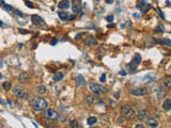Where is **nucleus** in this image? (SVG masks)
I'll list each match as a JSON object with an SVG mask.
<instances>
[{
    "label": "nucleus",
    "instance_id": "obj_18",
    "mask_svg": "<svg viewBox=\"0 0 171 128\" xmlns=\"http://www.w3.org/2000/svg\"><path fill=\"white\" fill-rule=\"evenodd\" d=\"M147 125L149 127H157L158 126V122L155 119L150 118V119H147Z\"/></svg>",
    "mask_w": 171,
    "mask_h": 128
},
{
    "label": "nucleus",
    "instance_id": "obj_23",
    "mask_svg": "<svg viewBox=\"0 0 171 128\" xmlns=\"http://www.w3.org/2000/svg\"><path fill=\"white\" fill-rule=\"evenodd\" d=\"M69 126H70L71 128H78V127H79V124H78V122H77V121H75V120H72V121L70 122Z\"/></svg>",
    "mask_w": 171,
    "mask_h": 128
},
{
    "label": "nucleus",
    "instance_id": "obj_31",
    "mask_svg": "<svg viewBox=\"0 0 171 128\" xmlns=\"http://www.w3.org/2000/svg\"><path fill=\"white\" fill-rule=\"evenodd\" d=\"M157 10H158V12H159V15H160V17H162V18H165V15H164V13L160 11V9H157Z\"/></svg>",
    "mask_w": 171,
    "mask_h": 128
},
{
    "label": "nucleus",
    "instance_id": "obj_5",
    "mask_svg": "<svg viewBox=\"0 0 171 128\" xmlns=\"http://www.w3.org/2000/svg\"><path fill=\"white\" fill-rule=\"evenodd\" d=\"M44 116L47 119V120H50V121H55L59 118V114L58 112L55 111L54 109H46L44 111Z\"/></svg>",
    "mask_w": 171,
    "mask_h": 128
},
{
    "label": "nucleus",
    "instance_id": "obj_36",
    "mask_svg": "<svg viewBox=\"0 0 171 128\" xmlns=\"http://www.w3.org/2000/svg\"><path fill=\"white\" fill-rule=\"evenodd\" d=\"M135 127H136V128H143V126H142V125H136Z\"/></svg>",
    "mask_w": 171,
    "mask_h": 128
},
{
    "label": "nucleus",
    "instance_id": "obj_16",
    "mask_svg": "<svg viewBox=\"0 0 171 128\" xmlns=\"http://www.w3.org/2000/svg\"><path fill=\"white\" fill-rule=\"evenodd\" d=\"M37 92L40 95H44V94L47 93V88H46L45 86H43V84H39L37 87Z\"/></svg>",
    "mask_w": 171,
    "mask_h": 128
},
{
    "label": "nucleus",
    "instance_id": "obj_12",
    "mask_svg": "<svg viewBox=\"0 0 171 128\" xmlns=\"http://www.w3.org/2000/svg\"><path fill=\"white\" fill-rule=\"evenodd\" d=\"M31 20H32V23L34 25H42V24H44V19L41 17V16H39V15H32V16H31Z\"/></svg>",
    "mask_w": 171,
    "mask_h": 128
},
{
    "label": "nucleus",
    "instance_id": "obj_39",
    "mask_svg": "<svg viewBox=\"0 0 171 128\" xmlns=\"http://www.w3.org/2000/svg\"><path fill=\"white\" fill-rule=\"evenodd\" d=\"M56 43H57V40H54V41H53V42H51V44H53V45H55V44H56Z\"/></svg>",
    "mask_w": 171,
    "mask_h": 128
},
{
    "label": "nucleus",
    "instance_id": "obj_4",
    "mask_svg": "<svg viewBox=\"0 0 171 128\" xmlns=\"http://www.w3.org/2000/svg\"><path fill=\"white\" fill-rule=\"evenodd\" d=\"M13 94H14V96L23 98V99H27V97H28V94L26 93V90L22 86H15L13 88Z\"/></svg>",
    "mask_w": 171,
    "mask_h": 128
},
{
    "label": "nucleus",
    "instance_id": "obj_34",
    "mask_svg": "<svg viewBox=\"0 0 171 128\" xmlns=\"http://www.w3.org/2000/svg\"><path fill=\"white\" fill-rule=\"evenodd\" d=\"M20 33H23V34H25V33H28V31H25V30H23V29H20Z\"/></svg>",
    "mask_w": 171,
    "mask_h": 128
},
{
    "label": "nucleus",
    "instance_id": "obj_29",
    "mask_svg": "<svg viewBox=\"0 0 171 128\" xmlns=\"http://www.w3.org/2000/svg\"><path fill=\"white\" fill-rule=\"evenodd\" d=\"M101 81H102V82H105V81H106V75H105V74H103V75L101 76Z\"/></svg>",
    "mask_w": 171,
    "mask_h": 128
},
{
    "label": "nucleus",
    "instance_id": "obj_38",
    "mask_svg": "<svg viewBox=\"0 0 171 128\" xmlns=\"http://www.w3.org/2000/svg\"><path fill=\"white\" fill-rule=\"evenodd\" d=\"M134 17H136V18H139V17H140V15H138V14H134Z\"/></svg>",
    "mask_w": 171,
    "mask_h": 128
},
{
    "label": "nucleus",
    "instance_id": "obj_1",
    "mask_svg": "<svg viewBox=\"0 0 171 128\" xmlns=\"http://www.w3.org/2000/svg\"><path fill=\"white\" fill-rule=\"evenodd\" d=\"M31 107L33 110L39 111V112H43L47 109L48 107V103L45 98L43 97H34L31 102Z\"/></svg>",
    "mask_w": 171,
    "mask_h": 128
},
{
    "label": "nucleus",
    "instance_id": "obj_42",
    "mask_svg": "<svg viewBox=\"0 0 171 128\" xmlns=\"http://www.w3.org/2000/svg\"><path fill=\"white\" fill-rule=\"evenodd\" d=\"M0 26H2V23L1 22H0Z\"/></svg>",
    "mask_w": 171,
    "mask_h": 128
},
{
    "label": "nucleus",
    "instance_id": "obj_41",
    "mask_svg": "<svg viewBox=\"0 0 171 128\" xmlns=\"http://www.w3.org/2000/svg\"><path fill=\"white\" fill-rule=\"evenodd\" d=\"M2 78V75H1V73H0V79H1Z\"/></svg>",
    "mask_w": 171,
    "mask_h": 128
},
{
    "label": "nucleus",
    "instance_id": "obj_17",
    "mask_svg": "<svg viewBox=\"0 0 171 128\" xmlns=\"http://www.w3.org/2000/svg\"><path fill=\"white\" fill-rule=\"evenodd\" d=\"M163 110H165V111L171 110V98H167L163 103Z\"/></svg>",
    "mask_w": 171,
    "mask_h": 128
},
{
    "label": "nucleus",
    "instance_id": "obj_2",
    "mask_svg": "<svg viewBox=\"0 0 171 128\" xmlns=\"http://www.w3.org/2000/svg\"><path fill=\"white\" fill-rule=\"evenodd\" d=\"M140 62H141V56L139 55V54L135 55V57L133 58V60L131 61V63L127 64L128 73H129V74H134L135 71H136V68L138 67V65L140 64Z\"/></svg>",
    "mask_w": 171,
    "mask_h": 128
},
{
    "label": "nucleus",
    "instance_id": "obj_14",
    "mask_svg": "<svg viewBox=\"0 0 171 128\" xmlns=\"http://www.w3.org/2000/svg\"><path fill=\"white\" fill-rule=\"evenodd\" d=\"M71 7V2L70 0H61L58 4V8L59 9H69Z\"/></svg>",
    "mask_w": 171,
    "mask_h": 128
},
{
    "label": "nucleus",
    "instance_id": "obj_19",
    "mask_svg": "<svg viewBox=\"0 0 171 128\" xmlns=\"http://www.w3.org/2000/svg\"><path fill=\"white\" fill-rule=\"evenodd\" d=\"M164 84L167 89H171V76H166L164 79Z\"/></svg>",
    "mask_w": 171,
    "mask_h": 128
},
{
    "label": "nucleus",
    "instance_id": "obj_6",
    "mask_svg": "<svg viewBox=\"0 0 171 128\" xmlns=\"http://www.w3.org/2000/svg\"><path fill=\"white\" fill-rule=\"evenodd\" d=\"M149 93V90L144 87H141V88H137V89H133L131 91V94L134 95V96H144Z\"/></svg>",
    "mask_w": 171,
    "mask_h": 128
},
{
    "label": "nucleus",
    "instance_id": "obj_10",
    "mask_svg": "<svg viewBox=\"0 0 171 128\" xmlns=\"http://www.w3.org/2000/svg\"><path fill=\"white\" fill-rule=\"evenodd\" d=\"M149 115H150V113H149L148 110H141V111H139L137 113V119L140 120V121H143V120L148 119Z\"/></svg>",
    "mask_w": 171,
    "mask_h": 128
},
{
    "label": "nucleus",
    "instance_id": "obj_24",
    "mask_svg": "<svg viewBox=\"0 0 171 128\" xmlns=\"http://www.w3.org/2000/svg\"><path fill=\"white\" fill-rule=\"evenodd\" d=\"M2 88H3V90H6V91H9V90H11V88H12V84H11V82H9V81H6V82H3V83H2Z\"/></svg>",
    "mask_w": 171,
    "mask_h": 128
},
{
    "label": "nucleus",
    "instance_id": "obj_20",
    "mask_svg": "<svg viewBox=\"0 0 171 128\" xmlns=\"http://www.w3.org/2000/svg\"><path fill=\"white\" fill-rule=\"evenodd\" d=\"M63 73H61V72H57V73H55V75H54V80L55 81H60V80H62V78H63Z\"/></svg>",
    "mask_w": 171,
    "mask_h": 128
},
{
    "label": "nucleus",
    "instance_id": "obj_25",
    "mask_svg": "<svg viewBox=\"0 0 171 128\" xmlns=\"http://www.w3.org/2000/svg\"><path fill=\"white\" fill-rule=\"evenodd\" d=\"M157 42H158V43H163V44H166V45L171 46V42H170L169 40H167V39H159V40H157Z\"/></svg>",
    "mask_w": 171,
    "mask_h": 128
},
{
    "label": "nucleus",
    "instance_id": "obj_7",
    "mask_svg": "<svg viewBox=\"0 0 171 128\" xmlns=\"http://www.w3.org/2000/svg\"><path fill=\"white\" fill-rule=\"evenodd\" d=\"M81 8H82L81 0H73V2H72V10H73L74 13H80L81 12Z\"/></svg>",
    "mask_w": 171,
    "mask_h": 128
},
{
    "label": "nucleus",
    "instance_id": "obj_33",
    "mask_svg": "<svg viewBox=\"0 0 171 128\" xmlns=\"http://www.w3.org/2000/svg\"><path fill=\"white\" fill-rule=\"evenodd\" d=\"M120 74H121L122 76H125V75H126V72H125V71H121Z\"/></svg>",
    "mask_w": 171,
    "mask_h": 128
},
{
    "label": "nucleus",
    "instance_id": "obj_35",
    "mask_svg": "<svg viewBox=\"0 0 171 128\" xmlns=\"http://www.w3.org/2000/svg\"><path fill=\"white\" fill-rule=\"evenodd\" d=\"M118 122H119V123H123V122H124V120H123V118H121V119H119V120H118Z\"/></svg>",
    "mask_w": 171,
    "mask_h": 128
},
{
    "label": "nucleus",
    "instance_id": "obj_8",
    "mask_svg": "<svg viewBox=\"0 0 171 128\" xmlns=\"http://www.w3.org/2000/svg\"><path fill=\"white\" fill-rule=\"evenodd\" d=\"M100 102H101L100 98L97 97V96H95V94L94 95H89V96L86 97V103L88 105H94V104H97Z\"/></svg>",
    "mask_w": 171,
    "mask_h": 128
},
{
    "label": "nucleus",
    "instance_id": "obj_11",
    "mask_svg": "<svg viewBox=\"0 0 171 128\" xmlns=\"http://www.w3.org/2000/svg\"><path fill=\"white\" fill-rule=\"evenodd\" d=\"M131 111H132L131 105H123V106L121 107V113H122V115H124V116H127Z\"/></svg>",
    "mask_w": 171,
    "mask_h": 128
},
{
    "label": "nucleus",
    "instance_id": "obj_26",
    "mask_svg": "<svg viewBox=\"0 0 171 128\" xmlns=\"http://www.w3.org/2000/svg\"><path fill=\"white\" fill-rule=\"evenodd\" d=\"M164 30H165L164 26L158 25V26L156 27V29H155V32H156V33H160V32H164Z\"/></svg>",
    "mask_w": 171,
    "mask_h": 128
},
{
    "label": "nucleus",
    "instance_id": "obj_21",
    "mask_svg": "<svg viewBox=\"0 0 171 128\" xmlns=\"http://www.w3.org/2000/svg\"><path fill=\"white\" fill-rule=\"evenodd\" d=\"M87 123H88L89 126H93V125H95V124L97 123V119H96L95 116H90V118L88 119Z\"/></svg>",
    "mask_w": 171,
    "mask_h": 128
},
{
    "label": "nucleus",
    "instance_id": "obj_28",
    "mask_svg": "<svg viewBox=\"0 0 171 128\" xmlns=\"http://www.w3.org/2000/svg\"><path fill=\"white\" fill-rule=\"evenodd\" d=\"M25 2H26V4H27L28 8H30V9H33V8H34V6H32V3H31L30 1H28V0H26Z\"/></svg>",
    "mask_w": 171,
    "mask_h": 128
},
{
    "label": "nucleus",
    "instance_id": "obj_9",
    "mask_svg": "<svg viewBox=\"0 0 171 128\" xmlns=\"http://www.w3.org/2000/svg\"><path fill=\"white\" fill-rule=\"evenodd\" d=\"M18 80L22 82V83H26V82H29V80H30V75L29 73L27 72H23L19 74L18 76Z\"/></svg>",
    "mask_w": 171,
    "mask_h": 128
},
{
    "label": "nucleus",
    "instance_id": "obj_15",
    "mask_svg": "<svg viewBox=\"0 0 171 128\" xmlns=\"http://www.w3.org/2000/svg\"><path fill=\"white\" fill-rule=\"evenodd\" d=\"M76 83L77 86H79V87H84L86 84V79L82 75H77L76 77Z\"/></svg>",
    "mask_w": 171,
    "mask_h": 128
},
{
    "label": "nucleus",
    "instance_id": "obj_30",
    "mask_svg": "<svg viewBox=\"0 0 171 128\" xmlns=\"http://www.w3.org/2000/svg\"><path fill=\"white\" fill-rule=\"evenodd\" d=\"M84 35H85L84 33H79V34H77V35L75 36V39H76V40H79V39H80L81 36H84Z\"/></svg>",
    "mask_w": 171,
    "mask_h": 128
},
{
    "label": "nucleus",
    "instance_id": "obj_13",
    "mask_svg": "<svg viewBox=\"0 0 171 128\" xmlns=\"http://www.w3.org/2000/svg\"><path fill=\"white\" fill-rule=\"evenodd\" d=\"M85 44H86V46L91 47V46H94V45H96V44H97V41H96L94 38H93V36H88V38L86 39Z\"/></svg>",
    "mask_w": 171,
    "mask_h": 128
},
{
    "label": "nucleus",
    "instance_id": "obj_27",
    "mask_svg": "<svg viewBox=\"0 0 171 128\" xmlns=\"http://www.w3.org/2000/svg\"><path fill=\"white\" fill-rule=\"evenodd\" d=\"M106 20L109 22V23H111V22L113 20V15H108L107 17H106Z\"/></svg>",
    "mask_w": 171,
    "mask_h": 128
},
{
    "label": "nucleus",
    "instance_id": "obj_22",
    "mask_svg": "<svg viewBox=\"0 0 171 128\" xmlns=\"http://www.w3.org/2000/svg\"><path fill=\"white\" fill-rule=\"evenodd\" d=\"M58 15H59L60 19H62V20H66L69 18V14L66 12H59Z\"/></svg>",
    "mask_w": 171,
    "mask_h": 128
},
{
    "label": "nucleus",
    "instance_id": "obj_40",
    "mask_svg": "<svg viewBox=\"0 0 171 128\" xmlns=\"http://www.w3.org/2000/svg\"><path fill=\"white\" fill-rule=\"evenodd\" d=\"M2 127H3V125H2L1 123H0V128H2Z\"/></svg>",
    "mask_w": 171,
    "mask_h": 128
},
{
    "label": "nucleus",
    "instance_id": "obj_3",
    "mask_svg": "<svg viewBox=\"0 0 171 128\" xmlns=\"http://www.w3.org/2000/svg\"><path fill=\"white\" fill-rule=\"evenodd\" d=\"M89 90L95 95H101V94H106L107 93V89L104 88L103 86L95 83V82H90L89 83Z\"/></svg>",
    "mask_w": 171,
    "mask_h": 128
},
{
    "label": "nucleus",
    "instance_id": "obj_32",
    "mask_svg": "<svg viewBox=\"0 0 171 128\" xmlns=\"http://www.w3.org/2000/svg\"><path fill=\"white\" fill-rule=\"evenodd\" d=\"M105 1H106V3H108V4H111V3H113L115 0H105Z\"/></svg>",
    "mask_w": 171,
    "mask_h": 128
},
{
    "label": "nucleus",
    "instance_id": "obj_37",
    "mask_svg": "<svg viewBox=\"0 0 171 128\" xmlns=\"http://www.w3.org/2000/svg\"><path fill=\"white\" fill-rule=\"evenodd\" d=\"M74 18H75V16L72 15V16H69V18H68V19H74Z\"/></svg>",
    "mask_w": 171,
    "mask_h": 128
}]
</instances>
